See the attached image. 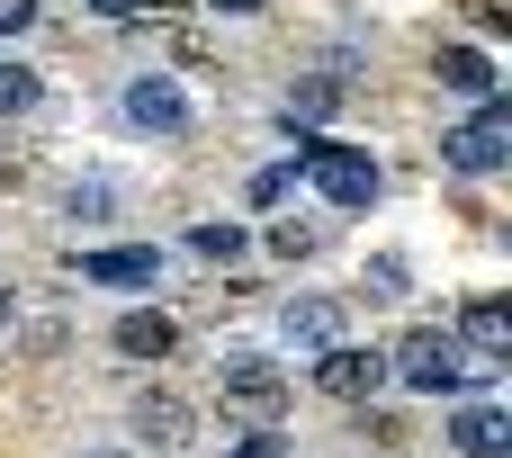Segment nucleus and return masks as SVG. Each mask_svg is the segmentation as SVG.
<instances>
[{"instance_id":"f257e3e1","label":"nucleus","mask_w":512,"mask_h":458,"mask_svg":"<svg viewBox=\"0 0 512 458\" xmlns=\"http://www.w3.org/2000/svg\"><path fill=\"white\" fill-rule=\"evenodd\" d=\"M441 162H450V171H468V180L504 171V162H512V99H477V117L441 135Z\"/></svg>"},{"instance_id":"f03ea898","label":"nucleus","mask_w":512,"mask_h":458,"mask_svg":"<svg viewBox=\"0 0 512 458\" xmlns=\"http://www.w3.org/2000/svg\"><path fill=\"white\" fill-rule=\"evenodd\" d=\"M297 171H306L333 207H378V189H387L369 153H342V144H324V135H306V144H297Z\"/></svg>"},{"instance_id":"7ed1b4c3","label":"nucleus","mask_w":512,"mask_h":458,"mask_svg":"<svg viewBox=\"0 0 512 458\" xmlns=\"http://www.w3.org/2000/svg\"><path fill=\"white\" fill-rule=\"evenodd\" d=\"M117 117H126L135 135H189V117H198V108H189V90H180V81L135 72V81L117 90Z\"/></svg>"},{"instance_id":"20e7f679","label":"nucleus","mask_w":512,"mask_h":458,"mask_svg":"<svg viewBox=\"0 0 512 458\" xmlns=\"http://www.w3.org/2000/svg\"><path fill=\"white\" fill-rule=\"evenodd\" d=\"M387 378H405L414 396H459V342L450 333H414L387 351Z\"/></svg>"},{"instance_id":"39448f33","label":"nucleus","mask_w":512,"mask_h":458,"mask_svg":"<svg viewBox=\"0 0 512 458\" xmlns=\"http://www.w3.org/2000/svg\"><path fill=\"white\" fill-rule=\"evenodd\" d=\"M315 387H324L333 405H369V396L387 387V351H360V342H333V351L315 360Z\"/></svg>"},{"instance_id":"423d86ee","label":"nucleus","mask_w":512,"mask_h":458,"mask_svg":"<svg viewBox=\"0 0 512 458\" xmlns=\"http://www.w3.org/2000/svg\"><path fill=\"white\" fill-rule=\"evenodd\" d=\"M81 279L117 288V297H144L162 279V243H108V252H81Z\"/></svg>"},{"instance_id":"0eeeda50","label":"nucleus","mask_w":512,"mask_h":458,"mask_svg":"<svg viewBox=\"0 0 512 458\" xmlns=\"http://www.w3.org/2000/svg\"><path fill=\"white\" fill-rule=\"evenodd\" d=\"M279 342H288V351H306V360H324L333 342H351V315H342V297H297V306L279 315Z\"/></svg>"},{"instance_id":"6e6552de","label":"nucleus","mask_w":512,"mask_h":458,"mask_svg":"<svg viewBox=\"0 0 512 458\" xmlns=\"http://www.w3.org/2000/svg\"><path fill=\"white\" fill-rule=\"evenodd\" d=\"M450 450L459 458H512V414L504 405H459L450 414Z\"/></svg>"},{"instance_id":"1a4fd4ad","label":"nucleus","mask_w":512,"mask_h":458,"mask_svg":"<svg viewBox=\"0 0 512 458\" xmlns=\"http://www.w3.org/2000/svg\"><path fill=\"white\" fill-rule=\"evenodd\" d=\"M126 423H135V441H144V450H180V441H189V405H180V396H162V387H153V396H135V414H126Z\"/></svg>"},{"instance_id":"9d476101","label":"nucleus","mask_w":512,"mask_h":458,"mask_svg":"<svg viewBox=\"0 0 512 458\" xmlns=\"http://www.w3.org/2000/svg\"><path fill=\"white\" fill-rule=\"evenodd\" d=\"M432 72H441L450 90H468V99H504V72H495V54H486V45H450Z\"/></svg>"},{"instance_id":"9b49d317","label":"nucleus","mask_w":512,"mask_h":458,"mask_svg":"<svg viewBox=\"0 0 512 458\" xmlns=\"http://www.w3.org/2000/svg\"><path fill=\"white\" fill-rule=\"evenodd\" d=\"M108 342H117V360H171L180 324H171V315H126V324H117Z\"/></svg>"},{"instance_id":"f8f14e48","label":"nucleus","mask_w":512,"mask_h":458,"mask_svg":"<svg viewBox=\"0 0 512 458\" xmlns=\"http://www.w3.org/2000/svg\"><path fill=\"white\" fill-rule=\"evenodd\" d=\"M459 342H468V351H477V360H512V351H504V342H512L504 306H495V297H477V306H468V315H459Z\"/></svg>"},{"instance_id":"ddd939ff","label":"nucleus","mask_w":512,"mask_h":458,"mask_svg":"<svg viewBox=\"0 0 512 458\" xmlns=\"http://www.w3.org/2000/svg\"><path fill=\"white\" fill-rule=\"evenodd\" d=\"M333 108H342V81H333V72H306V81L288 90V135L315 126V117H333Z\"/></svg>"},{"instance_id":"4468645a","label":"nucleus","mask_w":512,"mask_h":458,"mask_svg":"<svg viewBox=\"0 0 512 458\" xmlns=\"http://www.w3.org/2000/svg\"><path fill=\"white\" fill-rule=\"evenodd\" d=\"M279 387H288V378H279L270 360H234V369H225V396H234V405H279Z\"/></svg>"},{"instance_id":"2eb2a0df","label":"nucleus","mask_w":512,"mask_h":458,"mask_svg":"<svg viewBox=\"0 0 512 458\" xmlns=\"http://www.w3.org/2000/svg\"><path fill=\"white\" fill-rule=\"evenodd\" d=\"M63 216L81 225V216H117V180H72L63 189Z\"/></svg>"},{"instance_id":"dca6fc26","label":"nucleus","mask_w":512,"mask_h":458,"mask_svg":"<svg viewBox=\"0 0 512 458\" xmlns=\"http://www.w3.org/2000/svg\"><path fill=\"white\" fill-rule=\"evenodd\" d=\"M36 99H45V81H36L27 63H0V117H27Z\"/></svg>"},{"instance_id":"f3484780","label":"nucleus","mask_w":512,"mask_h":458,"mask_svg":"<svg viewBox=\"0 0 512 458\" xmlns=\"http://www.w3.org/2000/svg\"><path fill=\"white\" fill-rule=\"evenodd\" d=\"M189 252L198 261H243V225H189Z\"/></svg>"},{"instance_id":"a211bd4d","label":"nucleus","mask_w":512,"mask_h":458,"mask_svg":"<svg viewBox=\"0 0 512 458\" xmlns=\"http://www.w3.org/2000/svg\"><path fill=\"white\" fill-rule=\"evenodd\" d=\"M315 243H324V234H315L306 216H279V225H270V252H279V261H306Z\"/></svg>"},{"instance_id":"6ab92c4d","label":"nucleus","mask_w":512,"mask_h":458,"mask_svg":"<svg viewBox=\"0 0 512 458\" xmlns=\"http://www.w3.org/2000/svg\"><path fill=\"white\" fill-rule=\"evenodd\" d=\"M369 279H378V297H405V261H396V252H378V261H369Z\"/></svg>"},{"instance_id":"aec40b11","label":"nucleus","mask_w":512,"mask_h":458,"mask_svg":"<svg viewBox=\"0 0 512 458\" xmlns=\"http://www.w3.org/2000/svg\"><path fill=\"white\" fill-rule=\"evenodd\" d=\"M288 189H297V171H261V180H252V207H270V198H288Z\"/></svg>"},{"instance_id":"412c9836","label":"nucleus","mask_w":512,"mask_h":458,"mask_svg":"<svg viewBox=\"0 0 512 458\" xmlns=\"http://www.w3.org/2000/svg\"><path fill=\"white\" fill-rule=\"evenodd\" d=\"M36 27V0H0V36H27Z\"/></svg>"},{"instance_id":"4be33fe9","label":"nucleus","mask_w":512,"mask_h":458,"mask_svg":"<svg viewBox=\"0 0 512 458\" xmlns=\"http://www.w3.org/2000/svg\"><path fill=\"white\" fill-rule=\"evenodd\" d=\"M81 9H99V18H144L153 0H81Z\"/></svg>"},{"instance_id":"5701e85b","label":"nucleus","mask_w":512,"mask_h":458,"mask_svg":"<svg viewBox=\"0 0 512 458\" xmlns=\"http://www.w3.org/2000/svg\"><path fill=\"white\" fill-rule=\"evenodd\" d=\"M9 324H18V288L0 279V342H9Z\"/></svg>"},{"instance_id":"b1692460","label":"nucleus","mask_w":512,"mask_h":458,"mask_svg":"<svg viewBox=\"0 0 512 458\" xmlns=\"http://www.w3.org/2000/svg\"><path fill=\"white\" fill-rule=\"evenodd\" d=\"M207 9H225V18H252V9H270V0H207Z\"/></svg>"},{"instance_id":"393cba45","label":"nucleus","mask_w":512,"mask_h":458,"mask_svg":"<svg viewBox=\"0 0 512 458\" xmlns=\"http://www.w3.org/2000/svg\"><path fill=\"white\" fill-rule=\"evenodd\" d=\"M225 458H279V441H243V450H225Z\"/></svg>"}]
</instances>
